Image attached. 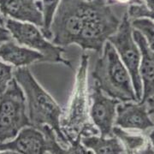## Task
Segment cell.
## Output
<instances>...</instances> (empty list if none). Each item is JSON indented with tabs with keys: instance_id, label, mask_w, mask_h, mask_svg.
<instances>
[{
	"instance_id": "cell-1",
	"label": "cell",
	"mask_w": 154,
	"mask_h": 154,
	"mask_svg": "<svg viewBox=\"0 0 154 154\" xmlns=\"http://www.w3.org/2000/svg\"><path fill=\"white\" fill-rule=\"evenodd\" d=\"M89 56L82 54L75 75V85L67 107L60 118L61 129L75 153H86L87 148L81 140L84 136L97 134L99 130L91 122L89 111L88 71Z\"/></svg>"
},
{
	"instance_id": "cell-2",
	"label": "cell",
	"mask_w": 154,
	"mask_h": 154,
	"mask_svg": "<svg viewBox=\"0 0 154 154\" xmlns=\"http://www.w3.org/2000/svg\"><path fill=\"white\" fill-rule=\"evenodd\" d=\"M128 11L126 6L110 5L107 0H83L84 25L77 44L84 51L102 53L105 42L117 31Z\"/></svg>"
},
{
	"instance_id": "cell-3",
	"label": "cell",
	"mask_w": 154,
	"mask_h": 154,
	"mask_svg": "<svg viewBox=\"0 0 154 154\" xmlns=\"http://www.w3.org/2000/svg\"><path fill=\"white\" fill-rule=\"evenodd\" d=\"M14 78L22 87L26 96L28 115L31 126L38 128L48 125L55 131L57 140L68 147L69 141L61 129L60 118L63 110L60 106L38 84L28 67L15 69Z\"/></svg>"
},
{
	"instance_id": "cell-4",
	"label": "cell",
	"mask_w": 154,
	"mask_h": 154,
	"mask_svg": "<svg viewBox=\"0 0 154 154\" xmlns=\"http://www.w3.org/2000/svg\"><path fill=\"white\" fill-rule=\"evenodd\" d=\"M92 76L103 93L121 102L137 101L132 79L115 47L106 41Z\"/></svg>"
},
{
	"instance_id": "cell-5",
	"label": "cell",
	"mask_w": 154,
	"mask_h": 154,
	"mask_svg": "<svg viewBox=\"0 0 154 154\" xmlns=\"http://www.w3.org/2000/svg\"><path fill=\"white\" fill-rule=\"evenodd\" d=\"M30 125L26 96L13 78L0 95V144L13 140L23 128Z\"/></svg>"
},
{
	"instance_id": "cell-6",
	"label": "cell",
	"mask_w": 154,
	"mask_h": 154,
	"mask_svg": "<svg viewBox=\"0 0 154 154\" xmlns=\"http://www.w3.org/2000/svg\"><path fill=\"white\" fill-rule=\"evenodd\" d=\"M83 0H61L51 24V41L58 46L77 44L84 21Z\"/></svg>"
},
{
	"instance_id": "cell-7",
	"label": "cell",
	"mask_w": 154,
	"mask_h": 154,
	"mask_svg": "<svg viewBox=\"0 0 154 154\" xmlns=\"http://www.w3.org/2000/svg\"><path fill=\"white\" fill-rule=\"evenodd\" d=\"M5 26L17 44L37 51L44 56V62L59 63L72 68L70 61L63 57L64 49L50 42L34 24L6 18Z\"/></svg>"
},
{
	"instance_id": "cell-8",
	"label": "cell",
	"mask_w": 154,
	"mask_h": 154,
	"mask_svg": "<svg viewBox=\"0 0 154 154\" xmlns=\"http://www.w3.org/2000/svg\"><path fill=\"white\" fill-rule=\"evenodd\" d=\"M133 30L134 28L131 24V20L127 11L122 19L117 31L111 35L108 40L113 45L122 62L127 68L132 79L137 101H140L142 97V82L140 75L141 54L133 36Z\"/></svg>"
},
{
	"instance_id": "cell-9",
	"label": "cell",
	"mask_w": 154,
	"mask_h": 154,
	"mask_svg": "<svg viewBox=\"0 0 154 154\" xmlns=\"http://www.w3.org/2000/svg\"><path fill=\"white\" fill-rule=\"evenodd\" d=\"M89 98L92 100L90 108L91 120L99 130L100 136L110 137L116 116V106L121 101L104 95L96 84H94Z\"/></svg>"
},
{
	"instance_id": "cell-10",
	"label": "cell",
	"mask_w": 154,
	"mask_h": 154,
	"mask_svg": "<svg viewBox=\"0 0 154 154\" xmlns=\"http://www.w3.org/2000/svg\"><path fill=\"white\" fill-rule=\"evenodd\" d=\"M0 153H48L46 139L38 128L27 126L13 140L0 144Z\"/></svg>"
},
{
	"instance_id": "cell-11",
	"label": "cell",
	"mask_w": 154,
	"mask_h": 154,
	"mask_svg": "<svg viewBox=\"0 0 154 154\" xmlns=\"http://www.w3.org/2000/svg\"><path fill=\"white\" fill-rule=\"evenodd\" d=\"M115 125L124 129L146 132L153 128L146 103L124 102L116 106Z\"/></svg>"
},
{
	"instance_id": "cell-12",
	"label": "cell",
	"mask_w": 154,
	"mask_h": 154,
	"mask_svg": "<svg viewBox=\"0 0 154 154\" xmlns=\"http://www.w3.org/2000/svg\"><path fill=\"white\" fill-rule=\"evenodd\" d=\"M0 12L5 18L29 22L40 28L44 26L37 0H0Z\"/></svg>"
},
{
	"instance_id": "cell-13",
	"label": "cell",
	"mask_w": 154,
	"mask_h": 154,
	"mask_svg": "<svg viewBox=\"0 0 154 154\" xmlns=\"http://www.w3.org/2000/svg\"><path fill=\"white\" fill-rule=\"evenodd\" d=\"M133 36L141 54L140 75L143 82L144 91L140 103H145L154 95V51L149 47L142 33L134 28L133 30Z\"/></svg>"
},
{
	"instance_id": "cell-14",
	"label": "cell",
	"mask_w": 154,
	"mask_h": 154,
	"mask_svg": "<svg viewBox=\"0 0 154 154\" xmlns=\"http://www.w3.org/2000/svg\"><path fill=\"white\" fill-rule=\"evenodd\" d=\"M0 59L16 68L28 67L44 62V56L37 51L17 44L11 39L0 44Z\"/></svg>"
},
{
	"instance_id": "cell-15",
	"label": "cell",
	"mask_w": 154,
	"mask_h": 154,
	"mask_svg": "<svg viewBox=\"0 0 154 154\" xmlns=\"http://www.w3.org/2000/svg\"><path fill=\"white\" fill-rule=\"evenodd\" d=\"M112 134L121 141L126 153H154L152 144L143 134H130L117 126L113 127Z\"/></svg>"
},
{
	"instance_id": "cell-16",
	"label": "cell",
	"mask_w": 154,
	"mask_h": 154,
	"mask_svg": "<svg viewBox=\"0 0 154 154\" xmlns=\"http://www.w3.org/2000/svg\"><path fill=\"white\" fill-rule=\"evenodd\" d=\"M81 142L86 148L94 153H125L123 146L116 136L98 137L96 134L88 135L82 138Z\"/></svg>"
},
{
	"instance_id": "cell-17",
	"label": "cell",
	"mask_w": 154,
	"mask_h": 154,
	"mask_svg": "<svg viewBox=\"0 0 154 154\" xmlns=\"http://www.w3.org/2000/svg\"><path fill=\"white\" fill-rule=\"evenodd\" d=\"M60 1L61 0H38V1L44 20V26L40 30L47 39L51 38V33L50 29L51 24Z\"/></svg>"
},
{
	"instance_id": "cell-18",
	"label": "cell",
	"mask_w": 154,
	"mask_h": 154,
	"mask_svg": "<svg viewBox=\"0 0 154 154\" xmlns=\"http://www.w3.org/2000/svg\"><path fill=\"white\" fill-rule=\"evenodd\" d=\"M132 27L142 33L149 47L154 51V21L147 18L141 17L131 20Z\"/></svg>"
},
{
	"instance_id": "cell-19",
	"label": "cell",
	"mask_w": 154,
	"mask_h": 154,
	"mask_svg": "<svg viewBox=\"0 0 154 154\" xmlns=\"http://www.w3.org/2000/svg\"><path fill=\"white\" fill-rule=\"evenodd\" d=\"M13 78V66L0 59V95L5 91Z\"/></svg>"
},
{
	"instance_id": "cell-20",
	"label": "cell",
	"mask_w": 154,
	"mask_h": 154,
	"mask_svg": "<svg viewBox=\"0 0 154 154\" xmlns=\"http://www.w3.org/2000/svg\"><path fill=\"white\" fill-rule=\"evenodd\" d=\"M128 15L130 20L141 17H147L154 21V12L148 11L145 5H135L129 6L128 8Z\"/></svg>"
},
{
	"instance_id": "cell-21",
	"label": "cell",
	"mask_w": 154,
	"mask_h": 154,
	"mask_svg": "<svg viewBox=\"0 0 154 154\" xmlns=\"http://www.w3.org/2000/svg\"><path fill=\"white\" fill-rule=\"evenodd\" d=\"M107 1L110 5H116L126 6V7L135 5H144L143 0H107Z\"/></svg>"
},
{
	"instance_id": "cell-22",
	"label": "cell",
	"mask_w": 154,
	"mask_h": 154,
	"mask_svg": "<svg viewBox=\"0 0 154 154\" xmlns=\"http://www.w3.org/2000/svg\"><path fill=\"white\" fill-rule=\"evenodd\" d=\"M11 39H13V38L10 31L6 28L5 25L0 23V44L6 41H10Z\"/></svg>"
},
{
	"instance_id": "cell-23",
	"label": "cell",
	"mask_w": 154,
	"mask_h": 154,
	"mask_svg": "<svg viewBox=\"0 0 154 154\" xmlns=\"http://www.w3.org/2000/svg\"><path fill=\"white\" fill-rule=\"evenodd\" d=\"M145 103L146 105L149 114H154V95L149 98Z\"/></svg>"
},
{
	"instance_id": "cell-24",
	"label": "cell",
	"mask_w": 154,
	"mask_h": 154,
	"mask_svg": "<svg viewBox=\"0 0 154 154\" xmlns=\"http://www.w3.org/2000/svg\"><path fill=\"white\" fill-rule=\"evenodd\" d=\"M144 5L148 11L154 12V0H143Z\"/></svg>"
},
{
	"instance_id": "cell-25",
	"label": "cell",
	"mask_w": 154,
	"mask_h": 154,
	"mask_svg": "<svg viewBox=\"0 0 154 154\" xmlns=\"http://www.w3.org/2000/svg\"><path fill=\"white\" fill-rule=\"evenodd\" d=\"M149 139H150V142H151V144H152V147L154 149V128L152 130V132L150 133V134H149Z\"/></svg>"
},
{
	"instance_id": "cell-26",
	"label": "cell",
	"mask_w": 154,
	"mask_h": 154,
	"mask_svg": "<svg viewBox=\"0 0 154 154\" xmlns=\"http://www.w3.org/2000/svg\"><path fill=\"white\" fill-rule=\"evenodd\" d=\"M5 17H4L2 14H1V12H0V23L1 24H3V25H5Z\"/></svg>"
},
{
	"instance_id": "cell-27",
	"label": "cell",
	"mask_w": 154,
	"mask_h": 154,
	"mask_svg": "<svg viewBox=\"0 0 154 154\" xmlns=\"http://www.w3.org/2000/svg\"><path fill=\"white\" fill-rule=\"evenodd\" d=\"M37 1H38V0H37Z\"/></svg>"
}]
</instances>
